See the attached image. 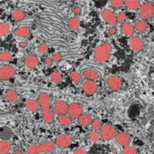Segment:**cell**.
I'll use <instances>...</instances> for the list:
<instances>
[{"instance_id":"6da1fadb","label":"cell","mask_w":154,"mask_h":154,"mask_svg":"<svg viewBox=\"0 0 154 154\" xmlns=\"http://www.w3.org/2000/svg\"><path fill=\"white\" fill-rule=\"evenodd\" d=\"M38 102L42 110V116L45 123H51L53 122V113L51 110V99L46 94H41L38 95Z\"/></svg>"},{"instance_id":"7a4b0ae2","label":"cell","mask_w":154,"mask_h":154,"mask_svg":"<svg viewBox=\"0 0 154 154\" xmlns=\"http://www.w3.org/2000/svg\"><path fill=\"white\" fill-rule=\"evenodd\" d=\"M112 51V46L109 43H103L94 50V60L98 63H104L109 59Z\"/></svg>"},{"instance_id":"3957f363","label":"cell","mask_w":154,"mask_h":154,"mask_svg":"<svg viewBox=\"0 0 154 154\" xmlns=\"http://www.w3.org/2000/svg\"><path fill=\"white\" fill-rule=\"evenodd\" d=\"M56 143L52 141H45L40 144L30 145L27 148L28 154H43L53 151L56 148Z\"/></svg>"},{"instance_id":"277c9868","label":"cell","mask_w":154,"mask_h":154,"mask_svg":"<svg viewBox=\"0 0 154 154\" xmlns=\"http://www.w3.org/2000/svg\"><path fill=\"white\" fill-rule=\"evenodd\" d=\"M116 131L114 126L110 124H105L103 125L102 128L100 129V136L105 140H110L116 135Z\"/></svg>"},{"instance_id":"5b68a950","label":"cell","mask_w":154,"mask_h":154,"mask_svg":"<svg viewBox=\"0 0 154 154\" xmlns=\"http://www.w3.org/2000/svg\"><path fill=\"white\" fill-rule=\"evenodd\" d=\"M140 15L144 19H150L154 16V5L152 3H144L140 7Z\"/></svg>"},{"instance_id":"8992f818","label":"cell","mask_w":154,"mask_h":154,"mask_svg":"<svg viewBox=\"0 0 154 154\" xmlns=\"http://www.w3.org/2000/svg\"><path fill=\"white\" fill-rule=\"evenodd\" d=\"M68 114L71 118H79L83 114V108L79 103H72L69 105Z\"/></svg>"},{"instance_id":"52a82bcc","label":"cell","mask_w":154,"mask_h":154,"mask_svg":"<svg viewBox=\"0 0 154 154\" xmlns=\"http://www.w3.org/2000/svg\"><path fill=\"white\" fill-rule=\"evenodd\" d=\"M73 142V138L69 134H62L60 136L57 137L55 143L57 146L59 148H67Z\"/></svg>"},{"instance_id":"ba28073f","label":"cell","mask_w":154,"mask_h":154,"mask_svg":"<svg viewBox=\"0 0 154 154\" xmlns=\"http://www.w3.org/2000/svg\"><path fill=\"white\" fill-rule=\"evenodd\" d=\"M68 110H69V105L64 101L62 100L57 101L52 108V111L58 116L65 115L66 113H68Z\"/></svg>"},{"instance_id":"9c48e42d","label":"cell","mask_w":154,"mask_h":154,"mask_svg":"<svg viewBox=\"0 0 154 154\" xmlns=\"http://www.w3.org/2000/svg\"><path fill=\"white\" fill-rule=\"evenodd\" d=\"M15 74H16V69L12 65H5L0 69V76L3 81L11 79L14 76Z\"/></svg>"},{"instance_id":"30bf717a","label":"cell","mask_w":154,"mask_h":154,"mask_svg":"<svg viewBox=\"0 0 154 154\" xmlns=\"http://www.w3.org/2000/svg\"><path fill=\"white\" fill-rule=\"evenodd\" d=\"M114 139H115L116 143L122 147L128 146V145L131 141V138L129 136V134H128L127 133H119L116 135Z\"/></svg>"},{"instance_id":"8fae6325","label":"cell","mask_w":154,"mask_h":154,"mask_svg":"<svg viewBox=\"0 0 154 154\" xmlns=\"http://www.w3.org/2000/svg\"><path fill=\"white\" fill-rule=\"evenodd\" d=\"M101 17L105 20V22L110 26L114 27L117 23V18L116 17L115 14L110 10H105L101 12Z\"/></svg>"},{"instance_id":"7c38bea8","label":"cell","mask_w":154,"mask_h":154,"mask_svg":"<svg viewBox=\"0 0 154 154\" xmlns=\"http://www.w3.org/2000/svg\"><path fill=\"white\" fill-rule=\"evenodd\" d=\"M82 89L83 91L88 95H92L95 94L97 92L98 89V85L97 83L94 81H89L87 80L86 82H84L82 84Z\"/></svg>"},{"instance_id":"4fadbf2b","label":"cell","mask_w":154,"mask_h":154,"mask_svg":"<svg viewBox=\"0 0 154 154\" xmlns=\"http://www.w3.org/2000/svg\"><path fill=\"white\" fill-rule=\"evenodd\" d=\"M107 86L110 90L117 91L122 88V80L117 76H111L107 79Z\"/></svg>"},{"instance_id":"5bb4252c","label":"cell","mask_w":154,"mask_h":154,"mask_svg":"<svg viewBox=\"0 0 154 154\" xmlns=\"http://www.w3.org/2000/svg\"><path fill=\"white\" fill-rule=\"evenodd\" d=\"M129 46L134 51H140L143 48V40L139 37H131L128 40Z\"/></svg>"},{"instance_id":"9a60e30c","label":"cell","mask_w":154,"mask_h":154,"mask_svg":"<svg viewBox=\"0 0 154 154\" xmlns=\"http://www.w3.org/2000/svg\"><path fill=\"white\" fill-rule=\"evenodd\" d=\"M83 76L85 78H87L89 81H94L95 82L96 80H98L99 78V75L98 72L94 69H85L82 73Z\"/></svg>"},{"instance_id":"2e32d148","label":"cell","mask_w":154,"mask_h":154,"mask_svg":"<svg viewBox=\"0 0 154 154\" xmlns=\"http://www.w3.org/2000/svg\"><path fill=\"white\" fill-rule=\"evenodd\" d=\"M25 64L28 68L33 69L35 67L38 66V59L37 57L34 55H28L25 58Z\"/></svg>"},{"instance_id":"e0dca14e","label":"cell","mask_w":154,"mask_h":154,"mask_svg":"<svg viewBox=\"0 0 154 154\" xmlns=\"http://www.w3.org/2000/svg\"><path fill=\"white\" fill-rule=\"evenodd\" d=\"M134 27L131 25L130 23H123L121 27V31L122 34L125 36H129L131 37L134 33Z\"/></svg>"},{"instance_id":"ac0fdd59","label":"cell","mask_w":154,"mask_h":154,"mask_svg":"<svg viewBox=\"0 0 154 154\" xmlns=\"http://www.w3.org/2000/svg\"><path fill=\"white\" fill-rule=\"evenodd\" d=\"M14 34L20 38H27L30 34V28L28 27H21L14 30Z\"/></svg>"},{"instance_id":"d6986e66","label":"cell","mask_w":154,"mask_h":154,"mask_svg":"<svg viewBox=\"0 0 154 154\" xmlns=\"http://www.w3.org/2000/svg\"><path fill=\"white\" fill-rule=\"evenodd\" d=\"M78 122H79V124H81L82 126H88V125L92 124L93 118L89 114H82L78 118Z\"/></svg>"},{"instance_id":"ffe728a7","label":"cell","mask_w":154,"mask_h":154,"mask_svg":"<svg viewBox=\"0 0 154 154\" xmlns=\"http://www.w3.org/2000/svg\"><path fill=\"white\" fill-rule=\"evenodd\" d=\"M19 95L17 94V92L14 91V90H8L6 91V93L5 94V98L7 101L9 102H15L18 99Z\"/></svg>"},{"instance_id":"44dd1931","label":"cell","mask_w":154,"mask_h":154,"mask_svg":"<svg viewBox=\"0 0 154 154\" xmlns=\"http://www.w3.org/2000/svg\"><path fill=\"white\" fill-rule=\"evenodd\" d=\"M11 151V144L8 140H1L0 152L1 154H8Z\"/></svg>"},{"instance_id":"7402d4cb","label":"cell","mask_w":154,"mask_h":154,"mask_svg":"<svg viewBox=\"0 0 154 154\" xmlns=\"http://www.w3.org/2000/svg\"><path fill=\"white\" fill-rule=\"evenodd\" d=\"M26 106H27V108H28L30 111L34 112V111L38 110L39 104H38V101H36L35 99H30L27 100V102H26Z\"/></svg>"},{"instance_id":"603a6c76","label":"cell","mask_w":154,"mask_h":154,"mask_svg":"<svg viewBox=\"0 0 154 154\" xmlns=\"http://www.w3.org/2000/svg\"><path fill=\"white\" fill-rule=\"evenodd\" d=\"M124 5L128 10L136 11L140 6V1L138 0H126L124 1Z\"/></svg>"},{"instance_id":"cb8c5ba5","label":"cell","mask_w":154,"mask_h":154,"mask_svg":"<svg viewBox=\"0 0 154 154\" xmlns=\"http://www.w3.org/2000/svg\"><path fill=\"white\" fill-rule=\"evenodd\" d=\"M57 122L62 126H69L72 123V118L69 116H59L57 117Z\"/></svg>"},{"instance_id":"d4e9b609","label":"cell","mask_w":154,"mask_h":154,"mask_svg":"<svg viewBox=\"0 0 154 154\" xmlns=\"http://www.w3.org/2000/svg\"><path fill=\"white\" fill-rule=\"evenodd\" d=\"M148 28V24L145 20H140L135 22L134 25V29L138 32H145Z\"/></svg>"},{"instance_id":"484cf974","label":"cell","mask_w":154,"mask_h":154,"mask_svg":"<svg viewBox=\"0 0 154 154\" xmlns=\"http://www.w3.org/2000/svg\"><path fill=\"white\" fill-rule=\"evenodd\" d=\"M68 25H69V28L71 30L75 31L80 27V21H79V19L76 18V17H71L68 21Z\"/></svg>"},{"instance_id":"4316f807","label":"cell","mask_w":154,"mask_h":154,"mask_svg":"<svg viewBox=\"0 0 154 154\" xmlns=\"http://www.w3.org/2000/svg\"><path fill=\"white\" fill-rule=\"evenodd\" d=\"M26 17L25 12L22 10H17L12 13V18L16 21H22Z\"/></svg>"},{"instance_id":"83f0119b","label":"cell","mask_w":154,"mask_h":154,"mask_svg":"<svg viewBox=\"0 0 154 154\" xmlns=\"http://www.w3.org/2000/svg\"><path fill=\"white\" fill-rule=\"evenodd\" d=\"M9 32H10V25L6 22H2L0 24V35L4 37Z\"/></svg>"},{"instance_id":"f1b7e54d","label":"cell","mask_w":154,"mask_h":154,"mask_svg":"<svg viewBox=\"0 0 154 154\" xmlns=\"http://www.w3.org/2000/svg\"><path fill=\"white\" fill-rule=\"evenodd\" d=\"M69 75H70V78L72 79V81L75 83V84H79V83H81V82H82V77L80 73H78L76 71H72L70 72Z\"/></svg>"},{"instance_id":"f546056e","label":"cell","mask_w":154,"mask_h":154,"mask_svg":"<svg viewBox=\"0 0 154 154\" xmlns=\"http://www.w3.org/2000/svg\"><path fill=\"white\" fill-rule=\"evenodd\" d=\"M88 139L92 141V142H98L100 139V134L97 131H93V132L89 133L88 134Z\"/></svg>"},{"instance_id":"4dcf8cb0","label":"cell","mask_w":154,"mask_h":154,"mask_svg":"<svg viewBox=\"0 0 154 154\" xmlns=\"http://www.w3.org/2000/svg\"><path fill=\"white\" fill-rule=\"evenodd\" d=\"M51 79L54 83H60L62 82V75L57 71L53 72L51 75Z\"/></svg>"},{"instance_id":"1f68e13d","label":"cell","mask_w":154,"mask_h":154,"mask_svg":"<svg viewBox=\"0 0 154 154\" xmlns=\"http://www.w3.org/2000/svg\"><path fill=\"white\" fill-rule=\"evenodd\" d=\"M11 54L9 51H3L0 54V60L2 62H9L11 60Z\"/></svg>"},{"instance_id":"d6a6232c","label":"cell","mask_w":154,"mask_h":154,"mask_svg":"<svg viewBox=\"0 0 154 154\" xmlns=\"http://www.w3.org/2000/svg\"><path fill=\"white\" fill-rule=\"evenodd\" d=\"M91 127H92V128L94 129V131H98V130H100L103 126H102V123H101V122L99 121V120H94L92 122Z\"/></svg>"},{"instance_id":"836d02e7","label":"cell","mask_w":154,"mask_h":154,"mask_svg":"<svg viewBox=\"0 0 154 154\" xmlns=\"http://www.w3.org/2000/svg\"><path fill=\"white\" fill-rule=\"evenodd\" d=\"M122 154H137V151L134 147L128 146L124 147L123 151H122Z\"/></svg>"},{"instance_id":"e575fe53","label":"cell","mask_w":154,"mask_h":154,"mask_svg":"<svg viewBox=\"0 0 154 154\" xmlns=\"http://www.w3.org/2000/svg\"><path fill=\"white\" fill-rule=\"evenodd\" d=\"M110 4H111V6L113 8L118 9V8H121L122 6L124 5V1H122V0H112V1H110Z\"/></svg>"},{"instance_id":"d590c367","label":"cell","mask_w":154,"mask_h":154,"mask_svg":"<svg viewBox=\"0 0 154 154\" xmlns=\"http://www.w3.org/2000/svg\"><path fill=\"white\" fill-rule=\"evenodd\" d=\"M48 50H49V48H48V45L46 44H40L38 46V51L40 53H45L48 51Z\"/></svg>"},{"instance_id":"8d00e7d4","label":"cell","mask_w":154,"mask_h":154,"mask_svg":"<svg viewBox=\"0 0 154 154\" xmlns=\"http://www.w3.org/2000/svg\"><path fill=\"white\" fill-rule=\"evenodd\" d=\"M125 20H126V15H125V13L122 12V13H120V14L117 16V22H119V23L124 22Z\"/></svg>"},{"instance_id":"74e56055","label":"cell","mask_w":154,"mask_h":154,"mask_svg":"<svg viewBox=\"0 0 154 154\" xmlns=\"http://www.w3.org/2000/svg\"><path fill=\"white\" fill-rule=\"evenodd\" d=\"M61 59H62V54L59 53V52L55 53V54L53 55V57H52V60H53V62H55V63L60 62Z\"/></svg>"},{"instance_id":"f35d334b","label":"cell","mask_w":154,"mask_h":154,"mask_svg":"<svg viewBox=\"0 0 154 154\" xmlns=\"http://www.w3.org/2000/svg\"><path fill=\"white\" fill-rule=\"evenodd\" d=\"M73 154H87V152L83 148H76L73 152Z\"/></svg>"},{"instance_id":"ab89813d","label":"cell","mask_w":154,"mask_h":154,"mask_svg":"<svg viewBox=\"0 0 154 154\" xmlns=\"http://www.w3.org/2000/svg\"><path fill=\"white\" fill-rule=\"evenodd\" d=\"M108 33H109V34H110V35H114V34L116 33V28L115 27H110V28H109V30H108Z\"/></svg>"},{"instance_id":"60d3db41","label":"cell","mask_w":154,"mask_h":154,"mask_svg":"<svg viewBox=\"0 0 154 154\" xmlns=\"http://www.w3.org/2000/svg\"><path fill=\"white\" fill-rule=\"evenodd\" d=\"M81 13H82V9H81L80 7H75V8H74V14H75V15L78 16V15H80Z\"/></svg>"},{"instance_id":"b9f144b4","label":"cell","mask_w":154,"mask_h":154,"mask_svg":"<svg viewBox=\"0 0 154 154\" xmlns=\"http://www.w3.org/2000/svg\"><path fill=\"white\" fill-rule=\"evenodd\" d=\"M45 63L47 64V65H52V63H53V60H52V58H50V57H46L45 59Z\"/></svg>"},{"instance_id":"7bdbcfd3","label":"cell","mask_w":154,"mask_h":154,"mask_svg":"<svg viewBox=\"0 0 154 154\" xmlns=\"http://www.w3.org/2000/svg\"><path fill=\"white\" fill-rule=\"evenodd\" d=\"M19 46H20L21 48H26V47L28 46V43H27L26 41H22V42L19 43Z\"/></svg>"},{"instance_id":"ee69618b","label":"cell","mask_w":154,"mask_h":154,"mask_svg":"<svg viewBox=\"0 0 154 154\" xmlns=\"http://www.w3.org/2000/svg\"><path fill=\"white\" fill-rule=\"evenodd\" d=\"M13 154H22V151H20V150H15Z\"/></svg>"},{"instance_id":"f6af8a7d","label":"cell","mask_w":154,"mask_h":154,"mask_svg":"<svg viewBox=\"0 0 154 154\" xmlns=\"http://www.w3.org/2000/svg\"><path fill=\"white\" fill-rule=\"evenodd\" d=\"M111 152H113V153H116V152H117V149L116 148H113L111 150Z\"/></svg>"},{"instance_id":"bcb514c9","label":"cell","mask_w":154,"mask_h":154,"mask_svg":"<svg viewBox=\"0 0 154 154\" xmlns=\"http://www.w3.org/2000/svg\"><path fill=\"white\" fill-rule=\"evenodd\" d=\"M53 154H57V153H53Z\"/></svg>"}]
</instances>
